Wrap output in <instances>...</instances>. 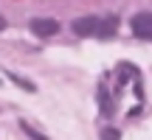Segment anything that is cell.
I'll return each instance as SVG.
<instances>
[{"mask_svg":"<svg viewBox=\"0 0 152 140\" xmlns=\"http://www.w3.org/2000/svg\"><path fill=\"white\" fill-rule=\"evenodd\" d=\"M130 31L135 34L138 39H152V14L149 11H141L130 20Z\"/></svg>","mask_w":152,"mask_h":140,"instance_id":"obj_1","label":"cell"},{"mask_svg":"<svg viewBox=\"0 0 152 140\" xmlns=\"http://www.w3.org/2000/svg\"><path fill=\"white\" fill-rule=\"evenodd\" d=\"M31 34H37L39 39H45V37H54L56 31H59V22L56 20H51V17H37V20H31Z\"/></svg>","mask_w":152,"mask_h":140,"instance_id":"obj_2","label":"cell"},{"mask_svg":"<svg viewBox=\"0 0 152 140\" xmlns=\"http://www.w3.org/2000/svg\"><path fill=\"white\" fill-rule=\"evenodd\" d=\"M73 34L76 37H90V34H96L99 31V17H79V20H73Z\"/></svg>","mask_w":152,"mask_h":140,"instance_id":"obj_3","label":"cell"},{"mask_svg":"<svg viewBox=\"0 0 152 140\" xmlns=\"http://www.w3.org/2000/svg\"><path fill=\"white\" fill-rule=\"evenodd\" d=\"M115 28H118V17L110 14L107 20H99V31H96V37L107 39V37H113V34H115Z\"/></svg>","mask_w":152,"mask_h":140,"instance_id":"obj_4","label":"cell"},{"mask_svg":"<svg viewBox=\"0 0 152 140\" xmlns=\"http://www.w3.org/2000/svg\"><path fill=\"white\" fill-rule=\"evenodd\" d=\"M6 76H9V79L14 81L17 87H23V90H26V92H37V84H31V81H28V79H23V76H17L14 70H9V73H6Z\"/></svg>","mask_w":152,"mask_h":140,"instance_id":"obj_5","label":"cell"},{"mask_svg":"<svg viewBox=\"0 0 152 140\" xmlns=\"http://www.w3.org/2000/svg\"><path fill=\"white\" fill-rule=\"evenodd\" d=\"M102 140H121V135H118V129H113V126H107V129L102 132Z\"/></svg>","mask_w":152,"mask_h":140,"instance_id":"obj_6","label":"cell"},{"mask_svg":"<svg viewBox=\"0 0 152 140\" xmlns=\"http://www.w3.org/2000/svg\"><path fill=\"white\" fill-rule=\"evenodd\" d=\"M23 129H26V135H28V137H34V140H48L45 135H39L37 129H31V126H28V123H23Z\"/></svg>","mask_w":152,"mask_h":140,"instance_id":"obj_7","label":"cell"},{"mask_svg":"<svg viewBox=\"0 0 152 140\" xmlns=\"http://www.w3.org/2000/svg\"><path fill=\"white\" fill-rule=\"evenodd\" d=\"M3 28H6V17L0 14V31H3Z\"/></svg>","mask_w":152,"mask_h":140,"instance_id":"obj_8","label":"cell"}]
</instances>
